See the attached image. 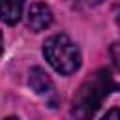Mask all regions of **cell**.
<instances>
[{"label": "cell", "mask_w": 120, "mask_h": 120, "mask_svg": "<svg viewBox=\"0 0 120 120\" xmlns=\"http://www.w3.org/2000/svg\"><path fill=\"white\" fill-rule=\"evenodd\" d=\"M120 84L116 82L114 75L107 68L96 69L92 75H88L79 90L73 96L71 101V116L73 120H92L101 103L107 99L109 94L116 92Z\"/></svg>", "instance_id": "1"}, {"label": "cell", "mask_w": 120, "mask_h": 120, "mask_svg": "<svg viewBox=\"0 0 120 120\" xmlns=\"http://www.w3.org/2000/svg\"><path fill=\"white\" fill-rule=\"evenodd\" d=\"M43 54L52 69L62 75H71L81 68V51L66 34L51 36L43 45Z\"/></svg>", "instance_id": "2"}, {"label": "cell", "mask_w": 120, "mask_h": 120, "mask_svg": "<svg viewBox=\"0 0 120 120\" xmlns=\"http://www.w3.org/2000/svg\"><path fill=\"white\" fill-rule=\"evenodd\" d=\"M28 28L34 30V32H41L45 28L51 26L52 22V11L47 4L43 2H38V4H32L30 9H28Z\"/></svg>", "instance_id": "3"}, {"label": "cell", "mask_w": 120, "mask_h": 120, "mask_svg": "<svg viewBox=\"0 0 120 120\" xmlns=\"http://www.w3.org/2000/svg\"><path fill=\"white\" fill-rule=\"evenodd\" d=\"M28 84L38 96H47L52 92V81L41 68H32L28 75Z\"/></svg>", "instance_id": "4"}, {"label": "cell", "mask_w": 120, "mask_h": 120, "mask_svg": "<svg viewBox=\"0 0 120 120\" xmlns=\"http://www.w3.org/2000/svg\"><path fill=\"white\" fill-rule=\"evenodd\" d=\"M22 6L24 0H2V19L8 24H15L19 22L21 15H22Z\"/></svg>", "instance_id": "5"}, {"label": "cell", "mask_w": 120, "mask_h": 120, "mask_svg": "<svg viewBox=\"0 0 120 120\" xmlns=\"http://www.w3.org/2000/svg\"><path fill=\"white\" fill-rule=\"evenodd\" d=\"M101 120H120V109H111Z\"/></svg>", "instance_id": "6"}, {"label": "cell", "mask_w": 120, "mask_h": 120, "mask_svg": "<svg viewBox=\"0 0 120 120\" xmlns=\"http://www.w3.org/2000/svg\"><path fill=\"white\" fill-rule=\"evenodd\" d=\"M6 120H19V118H15V116H9V118H6Z\"/></svg>", "instance_id": "7"}, {"label": "cell", "mask_w": 120, "mask_h": 120, "mask_svg": "<svg viewBox=\"0 0 120 120\" xmlns=\"http://www.w3.org/2000/svg\"><path fill=\"white\" fill-rule=\"evenodd\" d=\"M116 22H118V26H120V15H118V19H116Z\"/></svg>", "instance_id": "8"}, {"label": "cell", "mask_w": 120, "mask_h": 120, "mask_svg": "<svg viewBox=\"0 0 120 120\" xmlns=\"http://www.w3.org/2000/svg\"><path fill=\"white\" fill-rule=\"evenodd\" d=\"M118 68H120V58H118Z\"/></svg>", "instance_id": "9"}]
</instances>
